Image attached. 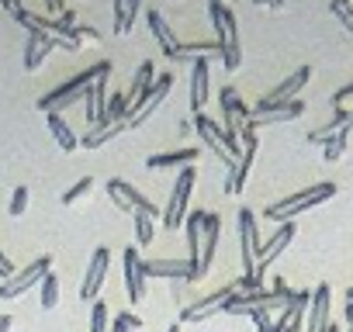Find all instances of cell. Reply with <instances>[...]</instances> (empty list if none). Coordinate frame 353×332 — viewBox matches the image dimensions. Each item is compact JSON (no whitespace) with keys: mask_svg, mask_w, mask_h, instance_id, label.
I'll return each mask as SVG.
<instances>
[{"mask_svg":"<svg viewBox=\"0 0 353 332\" xmlns=\"http://www.w3.org/2000/svg\"><path fill=\"white\" fill-rule=\"evenodd\" d=\"M194 132L201 135V142L215 152V159L225 166V170H232L236 159L243 156V142L229 138V135H225V128H222V125H215V118H208V114H194Z\"/></svg>","mask_w":353,"mask_h":332,"instance_id":"cell-4","label":"cell"},{"mask_svg":"<svg viewBox=\"0 0 353 332\" xmlns=\"http://www.w3.org/2000/svg\"><path fill=\"white\" fill-rule=\"evenodd\" d=\"M308 304H312V291H291V298L284 301V308H281V315H277V329H284V325H291V322H301L305 318V311H308Z\"/></svg>","mask_w":353,"mask_h":332,"instance_id":"cell-27","label":"cell"},{"mask_svg":"<svg viewBox=\"0 0 353 332\" xmlns=\"http://www.w3.org/2000/svg\"><path fill=\"white\" fill-rule=\"evenodd\" d=\"M219 107H222V118H225V125H222L225 135L239 142V135H243L246 125H250L253 107H246V101L236 94V87H222V90H219Z\"/></svg>","mask_w":353,"mask_h":332,"instance_id":"cell-9","label":"cell"},{"mask_svg":"<svg viewBox=\"0 0 353 332\" xmlns=\"http://www.w3.org/2000/svg\"><path fill=\"white\" fill-rule=\"evenodd\" d=\"M39 287H42V298H39V304H42L46 311H52V308L59 304V277H56V273H46Z\"/></svg>","mask_w":353,"mask_h":332,"instance_id":"cell-35","label":"cell"},{"mask_svg":"<svg viewBox=\"0 0 353 332\" xmlns=\"http://www.w3.org/2000/svg\"><path fill=\"white\" fill-rule=\"evenodd\" d=\"M166 332H184V325H181V322H173V325H170Z\"/></svg>","mask_w":353,"mask_h":332,"instance_id":"cell-48","label":"cell"},{"mask_svg":"<svg viewBox=\"0 0 353 332\" xmlns=\"http://www.w3.org/2000/svg\"><path fill=\"white\" fill-rule=\"evenodd\" d=\"M239 142H243V156L236 159V166H232L229 177H225V194H243V187L250 180V170H253V159H256V149H260V138L250 128L239 135Z\"/></svg>","mask_w":353,"mask_h":332,"instance_id":"cell-12","label":"cell"},{"mask_svg":"<svg viewBox=\"0 0 353 332\" xmlns=\"http://www.w3.org/2000/svg\"><path fill=\"white\" fill-rule=\"evenodd\" d=\"M145 25H149V32H152V39L159 42V49H163V56H166V59H170L176 49H181V39L173 35L170 21H166L159 11H149V14H145Z\"/></svg>","mask_w":353,"mask_h":332,"instance_id":"cell-25","label":"cell"},{"mask_svg":"<svg viewBox=\"0 0 353 332\" xmlns=\"http://www.w3.org/2000/svg\"><path fill=\"white\" fill-rule=\"evenodd\" d=\"M145 267V277H166V280H176V284H194V267L188 260H142Z\"/></svg>","mask_w":353,"mask_h":332,"instance_id":"cell-19","label":"cell"},{"mask_svg":"<svg viewBox=\"0 0 353 332\" xmlns=\"http://www.w3.org/2000/svg\"><path fill=\"white\" fill-rule=\"evenodd\" d=\"M108 267H111V249L108 246H97L94 249V256H90V267H87V277H83V284H80V301H97V294H101V287H104V280H108Z\"/></svg>","mask_w":353,"mask_h":332,"instance_id":"cell-15","label":"cell"},{"mask_svg":"<svg viewBox=\"0 0 353 332\" xmlns=\"http://www.w3.org/2000/svg\"><path fill=\"white\" fill-rule=\"evenodd\" d=\"M325 332H343V329H339V325H332V322H329V329H325Z\"/></svg>","mask_w":353,"mask_h":332,"instance_id":"cell-49","label":"cell"},{"mask_svg":"<svg viewBox=\"0 0 353 332\" xmlns=\"http://www.w3.org/2000/svg\"><path fill=\"white\" fill-rule=\"evenodd\" d=\"M0 8H4V11H8L11 18H14L18 11H25V4H21V0H0Z\"/></svg>","mask_w":353,"mask_h":332,"instance_id":"cell-46","label":"cell"},{"mask_svg":"<svg viewBox=\"0 0 353 332\" xmlns=\"http://www.w3.org/2000/svg\"><path fill=\"white\" fill-rule=\"evenodd\" d=\"M208 101H212V66H208V56H201L191 66V111L205 114Z\"/></svg>","mask_w":353,"mask_h":332,"instance_id":"cell-17","label":"cell"},{"mask_svg":"<svg viewBox=\"0 0 353 332\" xmlns=\"http://www.w3.org/2000/svg\"><path fill=\"white\" fill-rule=\"evenodd\" d=\"M0 277H4V280H8V277H14V263L8 260V253H4V249H0Z\"/></svg>","mask_w":353,"mask_h":332,"instance_id":"cell-45","label":"cell"},{"mask_svg":"<svg viewBox=\"0 0 353 332\" xmlns=\"http://www.w3.org/2000/svg\"><path fill=\"white\" fill-rule=\"evenodd\" d=\"M28 187H14V194H11V205H8V211H11V218H21L25 215V208H28Z\"/></svg>","mask_w":353,"mask_h":332,"instance_id":"cell-39","label":"cell"},{"mask_svg":"<svg viewBox=\"0 0 353 332\" xmlns=\"http://www.w3.org/2000/svg\"><path fill=\"white\" fill-rule=\"evenodd\" d=\"M346 101H353V83H346V87H339V90L332 94V107H343Z\"/></svg>","mask_w":353,"mask_h":332,"instance_id":"cell-43","label":"cell"},{"mask_svg":"<svg viewBox=\"0 0 353 332\" xmlns=\"http://www.w3.org/2000/svg\"><path fill=\"white\" fill-rule=\"evenodd\" d=\"M346 125H353V107H332V114H329V121H322L319 128H312L305 138L312 142V145H325L339 128H346Z\"/></svg>","mask_w":353,"mask_h":332,"instance_id":"cell-23","label":"cell"},{"mask_svg":"<svg viewBox=\"0 0 353 332\" xmlns=\"http://www.w3.org/2000/svg\"><path fill=\"white\" fill-rule=\"evenodd\" d=\"M173 83H176V80H173V73H163V76H159V80H156V83H152V87H149V90L142 94V97H135V101L128 104V118H125V128H142V125H145V121H149V118L156 114V107H159V104H163V101L170 97Z\"/></svg>","mask_w":353,"mask_h":332,"instance_id":"cell-6","label":"cell"},{"mask_svg":"<svg viewBox=\"0 0 353 332\" xmlns=\"http://www.w3.org/2000/svg\"><path fill=\"white\" fill-rule=\"evenodd\" d=\"M121 132H125V125H94V128L80 138V145H83V149H101L104 142H111V138L121 135Z\"/></svg>","mask_w":353,"mask_h":332,"instance_id":"cell-33","label":"cell"},{"mask_svg":"<svg viewBox=\"0 0 353 332\" xmlns=\"http://www.w3.org/2000/svg\"><path fill=\"white\" fill-rule=\"evenodd\" d=\"M121 270H125V294H128L132 304H139V301L145 298V287H149V277H145L139 246H128V249L121 253Z\"/></svg>","mask_w":353,"mask_h":332,"instance_id":"cell-14","label":"cell"},{"mask_svg":"<svg viewBox=\"0 0 353 332\" xmlns=\"http://www.w3.org/2000/svg\"><path fill=\"white\" fill-rule=\"evenodd\" d=\"M208 18H212V28H215V42H219V56H222V66L229 73H236L243 66V42H239V21L232 14L229 4L222 0H208Z\"/></svg>","mask_w":353,"mask_h":332,"instance_id":"cell-1","label":"cell"},{"mask_svg":"<svg viewBox=\"0 0 353 332\" xmlns=\"http://www.w3.org/2000/svg\"><path fill=\"white\" fill-rule=\"evenodd\" d=\"M46 273H52V256H39V260H35V263H28L21 273L8 277L4 284H0V298H4V301L21 298L25 291H32L35 284H42V277H46Z\"/></svg>","mask_w":353,"mask_h":332,"instance_id":"cell-10","label":"cell"},{"mask_svg":"<svg viewBox=\"0 0 353 332\" xmlns=\"http://www.w3.org/2000/svg\"><path fill=\"white\" fill-rule=\"evenodd\" d=\"M194 180H198V166H184L181 177H176V184H173V191H170L166 208H163V229H166V232H176V229L184 225V218H188V201H191V194H194Z\"/></svg>","mask_w":353,"mask_h":332,"instance_id":"cell-5","label":"cell"},{"mask_svg":"<svg viewBox=\"0 0 353 332\" xmlns=\"http://www.w3.org/2000/svg\"><path fill=\"white\" fill-rule=\"evenodd\" d=\"M329 11H332V14L339 18V25L353 35V11L346 8V0H329Z\"/></svg>","mask_w":353,"mask_h":332,"instance_id":"cell-40","label":"cell"},{"mask_svg":"<svg viewBox=\"0 0 353 332\" xmlns=\"http://www.w3.org/2000/svg\"><path fill=\"white\" fill-rule=\"evenodd\" d=\"M329 298H332L329 284H319V287L312 291V304H308V329H305V332H325V329H329Z\"/></svg>","mask_w":353,"mask_h":332,"instance_id":"cell-22","label":"cell"},{"mask_svg":"<svg viewBox=\"0 0 353 332\" xmlns=\"http://www.w3.org/2000/svg\"><path fill=\"white\" fill-rule=\"evenodd\" d=\"M108 198H111L121 211H128V215H152V218L159 215V208H156L139 187H132L128 180H118V177L108 180Z\"/></svg>","mask_w":353,"mask_h":332,"instance_id":"cell-11","label":"cell"},{"mask_svg":"<svg viewBox=\"0 0 353 332\" xmlns=\"http://www.w3.org/2000/svg\"><path fill=\"white\" fill-rule=\"evenodd\" d=\"M90 332H111L108 329V301L97 298L94 308H90Z\"/></svg>","mask_w":353,"mask_h":332,"instance_id":"cell-38","label":"cell"},{"mask_svg":"<svg viewBox=\"0 0 353 332\" xmlns=\"http://www.w3.org/2000/svg\"><path fill=\"white\" fill-rule=\"evenodd\" d=\"M184 229H188V263L194 267V277L205 280L201 273V249H205V211H191L184 218Z\"/></svg>","mask_w":353,"mask_h":332,"instance_id":"cell-18","label":"cell"},{"mask_svg":"<svg viewBox=\"0 0 353 332\" xmlns=\"http://www.w3.org/2000/svg\"><path fill=\"white\" fill-rule=\"evenodd\" d=\"M132 329H142V318L135 311H121L114 318V325H111V332H132Z\"/></svg>","mask_w":353,"mask_h":332,"instance_id":"cell-41","label":"cell"},{"mask_svg":"<svg viewBox=\"0 0 353 332\" xmlns=\"http://www.w3.org/2000/svg\"><path fill=\"white\" fill-rule=\"evenodd\" d=\"M125 118H128V94L121 90V94H111L108 97V107H104V114H101L97 125H125Z\"/></svg>","mask_w":353,"mask_h":332,"instance_id":"cell-32","label":"cell"},{"mask_svg":"<svg viewBox=\"0 0 353 332\" xmlns=\"http://www.w3.org/2000/svg\"><path fill=\"white\" fill-rule=\"evenodd\" d=\"M142 0H114V35H128Z\"/></svg>","mask_w":353,"mask_h":332,"instance_id":"cell-31","label":"cell"},{"mask_svg":"<svg viewBox=\"0 0 353 332\" xmlns=\"http://www.w3.org/2000/svg\"><path fill=\"white\" fill-rule=\"evenodd\" d=\"M336 191H339V187H336L332 180H322V184H315V187H308V191H298V194H291V198H284V201H277V205H267L263 218H267V222H291V218H298L301 211H312V208L332 201Z\"/></svg>","mask_w":353,"mask_h":332,"instance_id":"cell-3","label":"cell"},{"mask_svg":"<svg viewBox=\"0 0 353 332\" xmlns=\"http://www.w3.org/2000/svg\"><path fill=\"white\" fill-rule=\"evenodd\" d=\"M46 121H49V132H52V138L59 142V149H63V152H77L80 138H77V132L66 125V118H63V114H46Z\"/></svg>","mask_w":353,"mask_h":332,"instance_id":"cell-29","label":"cell"},{"mask_svg":"<svg viewBox=\"0 0 353 332\" xmlns=\"http://www.w3.org/2000/svg\"><path fill=\"white\" fill-rule=\"evenodd\" d=\"M104 73H111V59H97L94 66H87L83 73H77L73 80H66L63 87H56V90H49L42 101H39V107L46 111V114H59V111H66L70 104H77L87 90H90V83L97 80V76H104Z\"/></svg>","mask_w":353,"mask_h":332,"instance_id":"cell-2","label":"cell"},{"mask_svg":"<svg viewBox=\"0 0 353 332\" xmlns=\"http://www.w3.org/2000/svg\"><path fill=\"white\" fill-rule=\"evenodd\" d=\"M46 8H49V18H63L66 14V0H46Z\"/></svg>","mask_w":353,"mask_h":332,"instance_id":"cell-44","label":"cell"},{"mask_svg":"<svg viewBox=\"0 0 353 332\" xmlns=\"http://www.w3.org/2000/svg\"><path fill=\"white\" fill-rule=\"evenodd\" d=\"M236 229H239V256H243V277L256 273V263H260V225H256V215L250 208H239L236 215Z\"/></svg>","mask_w":353,"mask_h":332,"instance_id":"cell-7","label":"cell"},{"mask_svg":"<svg viewBox=\"0 0 353 332\" xmlns=\"http://www.w3.org/2000/svg\"><path fill=\"white\" fill-rule=\"evenodd\" d=\"M350 135H353V125H346V128H339L325 145H322V159L325 163H336V159H343V152H346V145H350Z\"/></svg>","mask_w":353,"mask_h":332,"instance_id":"cell-34","label":"cell"},{"mask_svg":"<svg viewBox=\"0 0 353 332\" xmlns=\"http://www.w3.org/2000/svg\"><path fill=\"white\" fill-rule=\"evenodd\" d=\"M11 325H14V318H11V315H0V332H8Z\"/></svg>","mask_w":353,"mask_h":332,"instance_id":"cell-47","label":"cell"},{"mask_svg":"<svg viewBox=\"0 0 353 332\" xmlns=\"http://www.w3.org/2000/svg\"><path fill=\"white\" fill-rule=\"evenodd\" d=\"M219 236H222V218L205 211V249H201V273H205V277H208V270H212V263H215Z\"/></svg>","mask_w":353,"mask_h":332,"instance_id":"cell-26","label":"cell"},{"mask_svg":"<svg viewBox=\"0 0 353 332\" xmlns=\"http://www.w3.org/2000/svg\"><path fill=\"white\" fill-rule=\"evenodd\" d=\"M291 239H294V222H281V225H277V232L260 246V263H256V270H260V273H267V267L284 253V246H288Z\"/></svg>","mask_w":353,"mask_h":332,"instance_id":"cell-20","label":"cell"},{"mask_svg":"<svg viewBox=\"0 0 353 332\" xmlns=\"http://www.w3.org/2000/svg\"><path fill=\"white\" fill-rule=\"evenodd\" d=\"M77 39H80V45H97L101 42V32H94L87 25H77Z\"/></svg>","mask_w":353,"mask_h":332,"instance_id":"cell-42","label":"cell"},{"mask_svg":"<svg viewBox=\"0 0 353 332\" xmlns=\"http://www.w3.org/2000/svg\"><path fill=\"white\" fill-rule=\"evenodd\" d=\"M239 291V284H229V287H219L215 294H208V298H198V301H188L184 308H181V325H198V322H208L212 315H219L222 308H225V301L232 298Z\"/></svg>","mask_w":353,"mask_h":332,"instance_id":"cell-8","label":"cell"},{"mask_svg":"<svg viewBox=\"0 0 353 332\" xmlns=\"http://www.w3.org/2000/svg\"><path fill=\"white\" fill-rule=\"evenodd\" d=\"M156 83V66H152V59H145V63H139V70L132 73V80H128V104L135 101V97H142L149 87Z\"/></svg>","mask_w":353,"mask_h":332,"instance_id":"cell-28","label":"cell"},{"mask_svg":"<svg viewBox=\"0 0 353 332\" xmlns=\"http://www.w3.org/2000/svg\"><path fill=\"white\" fill-rule=\"evenodd\" d=\"M312 80V66H298L291 76H284L277 87H270L260 101H256V107L253 111H267V107H274V104H284V101H298V94H301V87Z\"/></svg>","mask_w":353,"mask_h":332,"instance_id":"cell-13","label":"cell"},{"mask_svg":"<svg viewBox=\"0 0 353 332\" xmlns=\"http://www.w3.org/2000/svg\"><path fill=\"white\" fill-rule=\"evenodd\" d=\"M90 191H94V177H80V180H77V184H73V187H70V191L63 194V205L70 208V205L83 201V198L90 194Z\"/></svg>","mask_w":353,"mask_h":332,"instance_id":"cell-37","label":"cell"},{"mask_svg":"<svg viewBox=\"0 0 353 332\" xmlns=\"http://www.w3.org/2000/svg\"><path fill=\"white\" fill-rule=\"evenodd\" d=\"M350 332H353V329H350Z\"/></svg>","mask_w":353,"mask_h":332,"instance_id":"cell-50","label":"cell"},{"mask_svg":"<svg viewBox=\"0 0 353 332\" xmlns=\"http://www.w3.org/2000/svg\"><path fill=\"white\" fill-rule=\"evenodd\" d=\"M308 111V104L298 97V101H284V104H274V107H267V111H253L250 114V132H256V128H263V125H281V121H298L301 114Z\"/></svg>","mask_w":353,"mask_h":332,"instance_id":"cell-16","label":"cell"},{"mask_svg":"<svg viewBox=\"0 0 353 332\" xmlns=\"http://www.w3.org/2000/svg\"><path fill=\"white\" fill-rule=\"evenodd\" d=\"M198 149H173V152H156V156H149L145 159V166H149V170H156V174H163V170H173V166H181V170H184V166H194L198 163Z\"/></svg>","mask_w":353,"mask_h":332,"instance_id":"cell-24","label":"cell"},{"mask_svg":"<svg viewBox=\"0 0 353 332\" xmlns=\"http://www.w3.org/2000/svg\"><path fill=\"white\" fill-rule=\"evenodd\" d=\"M108 80H111V73H104V76H97L94 83H90V90L83 94V114H87V121H90V128L101 121V114H104V107H108Z\"/></svg>","mask_w":353,"mask_h":332,"instance_id":"cell-21","label":"cell"},{"mask_svg":"<svg viewBox=\"0 0 353 332\" xmlns=\"http://www.w3.org/2000/svg\"><path fill=\"white\" fill-rule=\"evenodd\" d=\"M201 56H219V42L215 39H205V42H181L170 56V63H188V59H201Z\"/></svg>","mask_w":353,"mask_h":332,"instance_id":"cell-30","label":"cell"},{"mask_svg":"<svg viewBox=\"0 0 353 332\" xmlns=\"http://www.w3.org/2000/svg\"><path fill=\"white\" fill-rule=\"evenodd\" d=\"M156 218L152 215H132V225H135V246H149L152 236H156Z\"/></svg>","mask_w":353,"mask_h":332,"instance_id":"cell-36","label":"cell"}]
</instances>
